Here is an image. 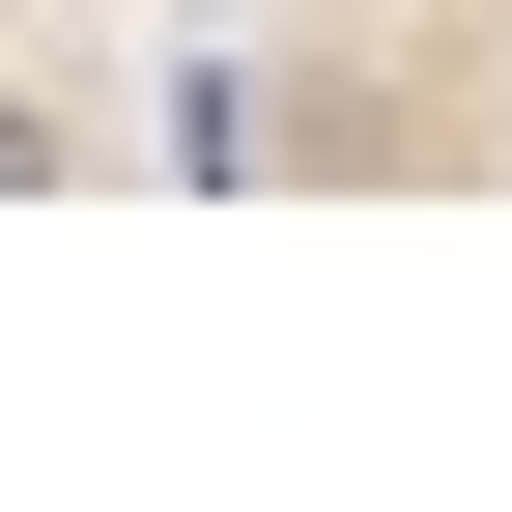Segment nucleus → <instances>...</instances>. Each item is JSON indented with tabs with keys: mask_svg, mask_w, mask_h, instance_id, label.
I'll return each mask as SVG.
<instances>
[{
	"mask_svg": "<svg viewBox=\"0 0 512 512\" xmlns=\"http://www.w3.org/2000/svg\"><path fill=\"white\" fill-rule=\"evenodd\" d=\"M114 171H200V86L86 0H0V200H114Z\"/></svg>",
	"mask_w": 512,
	"mask_h": 512,
	"instance_id": "obj_1",
	"label": "nucleus"
}]
</instances>
